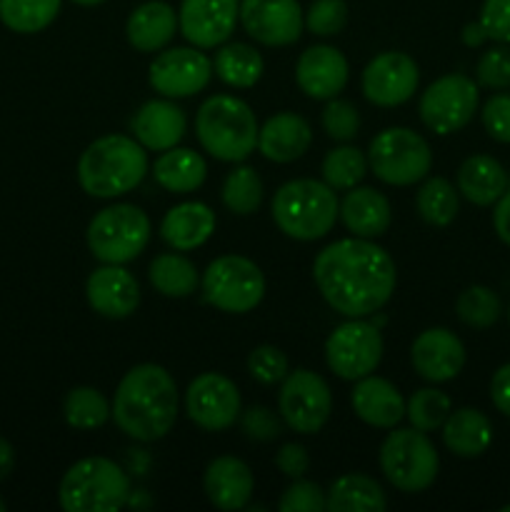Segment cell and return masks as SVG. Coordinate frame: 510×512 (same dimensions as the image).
<instances>
[{
  "mask_svg": "<svg viewBox=\"0 0 510 512\" xmlns=\"http://www.w3.org/2000/svg\"><path fill=\"white\" fill-rule=\"evenodd\" d=\"M313 280L335 313L368 318L393 298L398 270L385 248L368 238H343L318 253Z\"/></svg>",
  "mask_w": 510,
  "mask_h": 512,
  "instance_id": "cell-1",
  "label": "cell"
},
{
  "mask_svg": "<svg viewBox=\"0 0 510 512\" xmlns=\"http://www.w3.org/2000/svg\"><path fill=\"white\" fill-rule=\"evenodd\" d=\"M178 405V385L173 375L163 365L140 363L118 383L110 403V418L128 438L155 443L173 430Z\"/></svg>",
  "mask_w": 510,
  "mask_h": 512,
  "instance_id": "cell-2",
  "label": "cell"
},
{
  "mask_svg": "<svg viewBox=\"0 0 510 512\" xmlns=\"http://www.w3.org/2000/svg\"><path fill=\"white\" fill-rule=\"evenodd\" d=\"M148 150L128 135H103L83 150L78 183L90 198L110 200L128 195L148 175Z\"/></svg>",
  "mask_w": 510,
  "mask_h": 512,
  "instance_id": "cell-3",
  "label": "cell"
},
{
  "mask_svg": "<svg viewBox=\"0 0 510 512\" xmlns=\"http://www.w3.org/2000/svg\"><path fill=\"white\" fill-rule=\"evenodd\" d=\"M253 108L235 95H210L195 113V135L205 153L223 163H243L258 148Z\"/></svg>",
  "mask_w": 510,
  "mask_h": 512,
  "instance_id": "cell-4",
  "label": "cell"
},
{
  "mask_svg": "<svg viewBox=\"0 0 510 512\" xmlns=\"http://www.w3.org/2000/svg\"><path fill=\"white\" fill-rule=\"evenodd\" d=\"M340 215L335 190L323 180L298 178L280 185L273 198V220L280 233L300 243H313L333 230Z\"/></svg>",
  "mask_w": 510,
  "mask_h": 512,
  "instance_id": "cell-5",
  "label": "cell"
},
{
  "mask_svg": "<svg viewBox=\"0 0 510 512\" xmlns=\"http://www.w3.org/2000/svg\"><path fill=\"white\" fill-rule=\"evenodd\" d=\"M130 490L128 470L115 460L93 455L70 465L60 480L58 500L68 512H115L125 508Z\"/></svg>",
  "mask_w": 510,
  "mask_h": 512,
  "instance_id": "cell-6",
  "label": "cell"
},
{
  "mask_svg": "<svg viewBox=\"0 0 510 512\" xmlns=\"http://www.w3.org/2000/svg\"><path fill=\"white\" fill-rule=\"evenodd\" d=\"M85 240H88V248L95 260L110 265H125L148 248L150 218L138 205H108L90 220Z\"/></svg>",
  "mask_w": 510,
  "mask_h": 512,
  "instance_id": "cell-7",
  "label": "cell"
},
{
  "mask_svg": "<svg viewBox=\"0 0 510 512\" xmlns=\"http://www.w3.org/2000/svg\"><path fill=\"white\" fill-rule=\"evenodd\" d=\"M378 460L385 480L400 493H423L438 478V450L418 428H393L380 445Z\"/></svg>",
  "mask_w": 510,
  "mask_h": 512,
  "instance_id": "cell-8",
  "label": "cell"
},
{
  "mask_svg": "<svg viewBox=\"0 0 510 512\" xmlns=\"http://www.w3.org/2000/svg\"><path fill=\"white\" fill-rule=\"evenodd\" d=\"M368 168L385 185H415L428 178L433 153L423 135L410 128H385L370 140Z\"/></svg>",
  "mask_w": 510,
  "mask_h": 512,
  "instance_id": "cell-9",
  "label": "cell"
},
{
  "mask_svg": "<svg viewBox=\"0 0 510 512\" xmlns=\"http://www.w3.org/2000/svg\"><path fill=\"white\" fill-rule=\"evenodd\" d=\"M205 300L230 315H245L260 305L265 295V275L245 255H220L200 278Z\"/></svg>",
  "mask_w": 510,
  "mask_h": 512,
  "instance_id": "cell-10",
  "label": "cell"
},
{
  "mask_svg": "<svg viewBox=\"0 0 510 512\" xmlns=\"http://www.w3.org/2000/svg\"><path fill=\"white\" fill-rule=\"evenodd\" d=\"M383 335L365 318H348L325 340V363L338 378L360 380L375 373L383 360Z\"/></svg>",
  "mask_w": 510,
  "mask_h": 512,
  "instance_id": "cell-11",
  "label": "cell"
},
{
  "mask_svg": "<svg viewBox=\"0 0 510 512\" xmlns=\"http://www.w3.org/2000/svg\"><path fill=\"white\" fill-rule=\"evenodd\" d=\"M480 93L475 80L463 73L438 78L420 95L418 113L425 128L435 135H450L463 130L478 110Z\"/></svg>",
  "mask_w": 510,
  "mask_h": 512,
  "instance_id": "cell-12",
  "label": "cell"
},
{
  "mask_svg": "<svg viewBox=\"0 0 510 512\" xmlns=\"http://www.w3.org/2000/svg\"><path fill=\"white\" fill-rule=\"evenodd\" d=\"M278 410L283 423L293 433L315 435L325 428L330 413H333V393L323 375L298 368L283 378Z\"/></svg>",
  "mask_w": 510,
  "mask_h": 512,
  "instance_id": "cell-13",
  "label": "cell"
},
{
  "mask_svg": "<svg viewBox=\"0 0 510 512\" xmlns=\"http://www.w3.org/2000/svg\"><path fill=\"white\" fill-rule=\"evenodd\" d=\"M240 410L238 385L223 373H200L185 390V413L208 433H220L235 425Z\"/></svg>",
  "mask_w": 510,
  "mask_h": 512,
  "instance_id": "cell-14",
  "label": "cell"
},
{
  "mask_svg": "<svg viewBox=\"0 0 510 512\" xmlns=\"http://www.w3.org/2000/svg\"><path fill=\"white\" fill-rule=\"evenodd\" d=\"M213 60L200 48H168L150 63L148 80L163 98H190L208 88Z\"/></svg>",
  "mask_w": 510,
  "mask_h": 512,
  "instance_id": "cell-15",
  "label": "cell"
},
{
  "mask_svg": "<svg viewBox=\"0 0 510 512\" xmlns=\"http://www.w3.org/2000/svg\"><path fill=\"white\" fill-rule=\"evenodd\" d=\"M420 83V68L408 53L400 50H385L375 55L363 70L360 88L368 103L378 108H395L408 103L415 95Z\"/></svg>",
  "mask_w": 510,
  "mask_h": 512,
  "instance_id": "cell-16",
  "label": "cell"
},
{
  "mask_svg": "<svg viewBox=\"0 0 510 512\" xmlns=\"http://www.w3.org/2000/svg\"><path fill=\"white\" fill-rule=\"evenodd\" d=\"M240 25L255 43L285 48L303 35L305 13L298 0H240Z\"/></svg>",
  "mask_w": 510,
  "mask_h": 512,
  "instance_id": "cell-17",
  "label": "cell"
},
{
  "mask_svg": "<svg viewBox=\"0 0 510 512\" xmlns=\"http://www.w3.org/2000/svg\"><path fill=\"white\" fill-rule=\"evenodd\" d=\"M240 23V0H183L178 10V30L200 50L228 43Z\"/></svg>",
  "mask_w": 510,
  "mask_h": 512,
  "instance_id": "cell-18",
  "label": "cell"
},
{
  "mask_svg": "<svg viewBox=\"0 0 510 512\" xmlns=\"http://www.w3.org/2000/svg\"><path fill=\"white\" fill-rule=\"evenodd\" d=\"M415 373L428 383H448L458 378L465 365V345L453 330L428 328L410 348Z\"/></svg>",
  "mask_w": 510,
  "mask_h": 512,
  "instance_id": "cell-19",
  "label": "cell"
},
{
  "mask_svg": "<svg viewBox=\"0 0 510 512\" xmlns=\"http://www.w3.org/2000/svg\"><path fill=\"white\" fill-rule=\"evenodd\" d=\"M90 308L110 320H123L138 310L140 285L130 270L123 265L103 263V268L93 270L85 283Z\"/></svg>",
  "mask_w": 510,
  "mask_h": 512,
  "instance_id": "cell-20",
  "label": "cell"
},
{
  "mask_svg": "<svg viewBox=\"0 0 510 512\" xmlns=\"http://www.w3.org/2000/svg\"><path fill=\"white\" fill-rule=\"evenodd\" d=\"M348 60L333 45H313L295 63V83L308 98H338L348 85Z\"/></svg>",
  "mask_w": 510,
  "mask_h": 512,
  "instance_id": "cell-21",
  "label": "cell"
},
{
  "mask_svg": "<svg viewBox=\"0 0 510 512\" xmlns=\"http://www.w3.org/2000/svg\"><path fill=\"white\" fill-rule=\"evenodd\" d=\"M130 130L145 150L163 153V150L175 148L185 138L188 118H185V110L173 103V98L148 100L133 115Z\"/></svg>",
  "mask_w": 510,
  "mask_h": 512,
  "instance_id": "cell-22",
  "label": "cell"
},
{
  "mask_svg": "<svg viewBox=\"0 0 510 512\" xmlns=\"http://www.w3.org/2000/svg\"><path fill=\"white\" fill-rule=\"evenodd\" d=\"M203 490L218 510H243L255 490L253 470L235 455L210 460L203 475Z\"/></svg>",
  "mask_w": 510,
  "mask_h": 512,
  "instance_id": "cell-23",
  "label": "cell"
},
{
  "mask_svg": "<svg viewBox=\"0 0 510 512\" xmlns=\"http://www.w3.org/2000/svg\"><path fill=\"white\" fill-rule=\"evenodd\" d=\"M355 415L370 428L393 430L405 418V398L390 380L378 375H365L355 380L353 395H350Z\"/></svg>",
  "mask_w": 510,
  "mask_h": 512,
  "instance_id": "cell-24",
  "label": "cell"
},
{
  "mask_svg": "<svg viewBox=\"0 0 510 512\" xmlns=\"http://www.w3.org/2000/svg\"><path fill=\"white\" fill-rule=\"evenodd\" d=\"M313 143V128L298 113H275L263 123L258 133V150L273 163H293L303 158Z\"/></svg>",
  "mask_w": 510,
  "mask_h": 512,
  "instance_id": "cell-25",
  "label": "cell"
},
{
  "mask_svg": "<svg viewBox=\"0 0 510 512\" xmlns=\"http://www.w3.org/2000/svg\"><path fill=\"white\" fill-rule=\"evenodd\" d=\"M215 213L210 205L200 203V200H188V203H178L163 215L160 220V238L178 253H188V250L200 248L210 240L215 233Z\"/></svg>",
  "mask_w": 510,
  "mask_h": 512,
  "instance_id": "cell-26",
  "label": "cell"
},
{
  "mask_svg": "<svg viewBox=\"0 0 510 512\" xmlns=\"http://www.w3.org/2000/svg\"><path fill=\"white\" fill-rule=\"evenodd\" d=\"M178 33V13L165 0L140 3L125 23V38L140 53H158Z\"/></svg>",
  "mask_w": 510,
  "mask_h": 512,
  "instance_id": "cell-27",
  "label": "cell"
},
{
  "mask_svg": "<svg viewBox=\"0 0 510 512\" xmlns=\"http://www.w3.org/2000/svg\"><path fill=\"white\" fill-rule=\"evenodd\" d=\"M340 220L355 238L375 240L388 233L393 208L390 200L375 188H350L340 203Z\"/></svg>",
  "mask_w": 510,
  "mask_h": 512,
  "instance_id": "cell-28",
  "label": "cell"
},
{
  "mask_svg": "<svg viewBox=\"0 0 510 512\" xmlns=\"http://www.w3.org/2000/svg\"><path fill=\"white\" fill-rule=\"evenodd\" d=\"M505 190H508V173L490 155H470L458 168V193L468 203L488 208V205L498 203Z\"/></svg>",
  "mask_w": 510,
  "mask_h": 512,
  "instance_id": "cell-29",
  "label": "cell"
},
{
  "mask_svg": "<svg viewBox=\"0 0 510 512\" xmlns=\"http://www.w3.org/2000/svg\"><path fill=\"white\" fill-rule=\"evenodd\" d=\"M443 443L458 458H480L493 443V425L478 408L450 410L443 423Z\"/></svg>",
  "mask_w": 510,
  "mask_h": 512,
  "instance_id": "cell-30",
  "label": "cell"
},
{
  "mask_svg": "<svg viewBox=\"0 0 510 512\" xmlns=\"http://www.w3.org/2000/svg\"><path fill=\"white\" fill-rule=\"evenodd\" d=\"M208 165L203 155L190 148H170L160 153V158L153 163V178L168 193H193L205 183Z\"/></svg>",
  "mask_w": 510,
  "mask_h": 512,
  "instance_id": "cell-31",
  "label": "cell"
},
{
  "mask_svg": "<svg viewBox=\"0 0 510 512\" xmlns=\"http://www.w3.org/2000/svg\"><path fill=\"white\" fill-rule=\"evenodd\" d=\"M330 512H383L388 498L380 483L363 473H345L325 493Z\"/></svg>",
  "mask_w": 510,
  "mask_h": 512,
  "instance_id": "cell-32",
  "label": "cell"
},
{
  "mask_svg": "<svg viewBox=\"0 0 510 512\" xmlns=\"http://www.w3.org/2000/svg\"><path fill=\"white\" fill-rule=\"evenodd\" d=\"M263 70V55L248 43H223L213 60V73L230 88H253L263 78Z\"/></svg>",
  "mask_w": 510,
  "mask_h": 512,
  "instance_id": "cell-33",
  "label": "cell"
},
{
  "mask_svg": "<svg viewBox=\"0 0 510 512\" xmlns=\"http://www.w3.org/2000/svg\"><path fill=\"white\" fill-rule=\"evenodd\" d=\"M150 285L165 298H188L198 290L200 275L195 263L180 253H163L150 263Z\"/></svg>",
  "mask_w": 510,
  "mask_h": 512,
  "instance_id": "cell-34",
  "label": "cell"
},
{
  "mask_svg": "<svg viewBox=\"0 0 510 512\" xmlns=\"http://www.w3.org/2000/svg\"><path fill=\"white\" fill-rule=\"evenodd\" d=\"M415 208L418 215L433 228H445L458 218L460 210V193L450 180L445 178H425L415 195Z\"/></svg>",
  "mask_w": 510,
  "mask_h": 512,
  "instance_id": "cell-35",
  "label": "cell"
},
{
  "mask_svg": "<svg viewBox=\"0 0 510 512\" xmlns=\"http://www.w3.org/2000/svg\"><path fill=\"white\" fill-rule=\"evenodd\" d=\"M63 0H0V23L20 35L48 28L60 13Z\"/></svg>",
  "mask_w": 510,
  "mask_h": 512,
  "instance_id": "cell-36",
  "label": "cell"
},
{
  "mask_svg": "<svg viewBox=\"0 0 510 512\" xmlns=\"http://www.w3.org/2000/svg\"><path fill=\"white\" fill-rule=\"evenodd\" d=\"M65 423L75 430H95L103 428L110 420V403L98 388L80 385L73 388L63 400Z\"/></svg>",
  "mask_w": 510,
  "mask_h": 512,
  "instance_id": "cell-37",
  "label": "cell"
},
{
  "mask_svg": "<svg viewBox=\"0 0 510 512\" xmlns=\"http://www.w3.org/2000/svg\"><path fill=\"white\" fill-rule=\"evenodd\" d=\"M263 193V180L255 173V168H248V165L230 170L220 188L223 205L235 215H253L263 203Z\"/></svg>",
  "mask_w": 510,
  "mask_h": 512,
  "instance_id": "cell-38",
  "label": "cell"
},
{
  "mask_svg": "<svg viewBox=\"0 0 510 512\" xmlns=\"http://www.w3.org/2000/svg\"><path fill=\"white\" fill-rule=\"evenodd\" d=\"M455 313L463 325L473 330H488L503 315V303H500L498 293L485 285H470L455 300Z\"/></svg>",
  "mask_w": 510,
  "mask_h": 512,
  "instance_id": "cell-39",
  "label": "cell"
},
{
  "mask_svg": "<svg viewBox=\"0 0 510 512\" xmlns=\"http://www.w3.org/2000/svg\"><path fill=\"white\" fill-rule=\"evenodd\" d=\"M320 173H323V183H328L333 190H350L368 173V158L363 150L353 145H340L325 155Z\"/></svg>",
  "mask_w": 510,
  "mask_h": 512,
  "instance_id": "cell-40",
  "label": "cell"
},
{
  "mask_svg": "<svg viewBox=\"0 0 510 512\" xmlns=\"http://www.w3.org/2000/svg\"><path fill=\"white\" fill-rule=\"evenodd\" d=\"M450 410H453L450 398L438 388H420L405 400V418L410 420L413 428L423 430V433L443 428Z\"/></svg>",
  "mask_w": 510,
  "mask_h": 512,
  "instance_id": "cell-41",
  "label": "cell"
},
{
  "mask_svg": "<svg viewBox=\"0 0 510 512\" xmlns=\"http://www.w3.org/2000/svg\"><path fill=\"white\" fill-rule=\"evenodd\" d=\"M320 125L328 138L338 140V143H350L360 130V113L350 100L330 98L320 115Z\"/></svg>",
  "mask_w": 510,
  "mask_h": 512,
  "instance_id": "cell-42",
  "label": "cell"
},
{
  "mask_svg": "<svg viewBox=\"0 0 510 512\" xmlns=\"http://www.w3.org/2000/svg\"><path fill=\"white\" fill-rule=\"evenodd\" d=\"M348 25V5L345 0H313L305 13V28L318 38H333Z\"/></svg>",
  "mask_w": 510,
  "mask_h": 512,
  "instance_id": "cell-43",
  "label": "cell"
},
{
  "mask_svg": "<svg viewBox=\"0 0 510 512\" xmlns=\"http://www.w3.org/2000/svg\"><path fill=\"white\" fill-rule=\"evenodd\" d=\"M475 78L483 88H510V43H498L485 50L475 63Z\"/></svg>",
  "mask_w": 510,
  "mask_h": 512,
  "instance_id": "cell-44",
  "label": "cell"
},
{
  "mask_svg": "<svg viewBox=\"0 0 510 512\" xmlns=\"http://www.w3.org/2000/svg\"><path fill=\"white\" fill-rule=\"evenodd\" d=\"M248 373L250 378L258 380L260 385L283 383L285 375L290 373L288 355L280 348H275V345H258V348L248 355Z\"/></svg>",
  "mask_w": 510,
  "mask_h": 512,
  "instance_id": "cell-45",
  "label": "cell"
},
{
  "mask_svg": "<svg viewBox=\"0 0 510 512\" xmlns=\"http://www.w3.org/2000/svg\"><path fill=\"white\" fill-rule=\"evenodd\" d=\"M240 430L248 440L253 443H270V440L280 438L283 435V418L273 413L265 405H250V408L240 410Z\"/></svg>",
  "mask_w": 510,
  "mask_h": 512,
  "instance_id": "cell-46",
  "label": "cell"
},
{
  "mask_svg": "<svg viewBox=\"0 0 510 512\" xmlns=\"http://www.w3.org/2000/svg\"><path fill=\"white\" fill-rule=\"evenodd\" d=\"M280 512H323L328 510V498L325 490L313 480L295 478L293 485H288L278 503Z\"/></svg>",
  "mask_w": 510,
  "mask_h": 512,
  "instance_id": "cell-47",
  "label": "cell"
},
{
  "mask_svg": "<svg viewBox=\"0 0 510 512\" xmlns=\"http://www.w3.org/2000/svg\"><path fill=\"white\" fill-rule=\"evenodd\" d=\"M480 118L490 138L510 145V95L498 93L485 100Z\"/></svg>",
  "mask_w": 510,
  "mask_h": 512,
  "instance_id": "cell-48",
  "label": "cell"
},
{
  "mask_svg": "<svg viewBox=\"0 0 510 512\" xmlns=\"http://www.w3.org/2000/svg\"><path fill=\"white\" fill-rule=\"evenodd\" d=\"M478 20L488 33V40L510 43V0H483Z\"/></svg>",
  "mask_w": 510,
  "mask_h": 512,
  "instance_id": "cell-49",
  "label": "cell"
},
{
  "mask_svg": "<svg viewBox=\"0 0 510 512\" xmlns=\"http://www.w3.org/2000/svg\"><path fill=\"white\" fill-rule=\"evenodd\" d=\"M275 468H278L285 478H303L310 468L308 450L300 443H285L283 448L275 453Z\"/></svg>",
  "mask_w": 510,
  "mask_h": 512,
  "instance_id": "cell-50",
  "label": "cell"
},
{
  "mask_svg": "<svg viewBox=\"0 0 510 512\" xmlns=\"http://www.w3.org/2000/svg\"><path fill=\"white\" fill-rule=\"evenodd\" d=\"M490 398H493L495 408L510 418V363L495 370L493 380H490Z\"/></svg>",
  "mask_w": 510,
  "mask_h": 512,
  "instance_id": "cell-51",
  "label": "cell"
},
{
  "mask_svg": "<svg viewBox=\"0 0 510 512\" xmlns=\"http://www.w3.org/2000/svg\"><path fill=\"white\" fill-rule=\"evenodd\" d=\"M493 228L495 233H498V238L503 240L505 245H510V190H505L498 198V203H495Z\"/></svg>",
  "mask_w": 510,
  "mask_h": 512,
  "instance_id": "cell-52",
  "label": "cell"
},
{
  "mask_svg": "<svg viewBox=\"0 0 510 512\" xmlns=\"http://www.w3.org/2000/svg\"><path fill=\"white\" fill-rule=\"evenodd\" d=\"M148 468H150V455H148V450H143V448H130V450H128V473L140 475V478H143V475L148 473Z\"/></svg>",
  "mask_w": 510,
  "mask_h": 512,
  "instance_id": "cell-53",
  "label": "cell"
},
{
  "mask_svg": "<svg viewBox=\"0 0 510 512\" xmlns=\"http://www.w3.org/2000/svg\"><path fill=\"white\" fill-rule=\"evenodd\" d=\"M460 38H463V43L468 45V48H480V45L488 40V33H485V28L480 25V20H475V23L465 25L463 33H460Z\"/></svg>",
  "mask_w": 510,
  "mask_h": 512,
  "instance_id": "cell-54",
  "label": "cell"
},
{
  "mask_svg": "<svg viewBox=\"0 0 510 512\" xmlns=\"http://www.w3.org/2000/svg\"><path fill=\"white\" fill-rule=\"evenodd\" d=\"M13 468H15L13 445H10L5 438H0V483H3L10 473H13Z\"/></svg>",
  "mask_w": 510,
  "mask_h": 512,
  "instance_id": "cell-55",
  "label": "cell"
},
{
  "mask_svg": "<svg viewBox=\"0 0 510 512\" xmlns=\"http://www.w3.org/2000/svg\"><path fill=\"white\" fill-rule=\"evenodd\" d=\"M125 505H130V508H148L150 505V498H148V490H143V488H138V490H130V495H128V503Z\"/></svg>",
  "mask_w": 510,
  "mask_h": 512,
  "instance_id": "cell-56",
  "label": "cell"
},
{
  "mask_svg": "<svg viewBox=\"0 0 510 512\" xmlns=\"http://www.w3.org/2000/svg\"><path fill=\"white\" fill-rule=\"evenodd\" d=\"M75 5H83V8H93V5H100L105 3V0H73Z\"/></svg>",
  "mask_w": 510,
  "mask_h": 512,
  "instance_id": "cell-57",
  "label": "cell"
},
{
  "mask_svg": "<svg viewBox=\"0 0 510 512\" xmlns=\"http://www.w3.org/2000/svg\"><path fill=\"white\" fill-rule=\"evenodd\" d=\"M5 508H8V505H5V500L0 498V512H5Z\"/></svg>",
  "mask_w": 510,
  "mask_h": 512,
  "instance_id": "cell-58",
  "label": "cell"
},
{
  "mask_svg": "<svg viewBox=\"0 0 510 512\" xmlns=\"http://www.w3.org/2000/svg\"><path fill=\"white\" fill-rule=\"evenodd\" d=\"M503 512H510V505H503Z\"/></svg>",
  "mask_w": 510,
  "mask_h": 512,
  "instance_id": "cell-59",
  "label": "cell"
},
{
  "mask_svg": "<svg viewBox=\"0 0 510 512\" xmlns=\"http://www.w3.org/2000/svg\"><path fill=\"white\" fill-rule=\"evenodd\" d=\"M508 320H510V308H508Z\"/></svg>",
  "mask_w": 510,
  "mask_h": 512,
  "instance_id": "cell-60",
  "label": "cell"
}]
</instances>
